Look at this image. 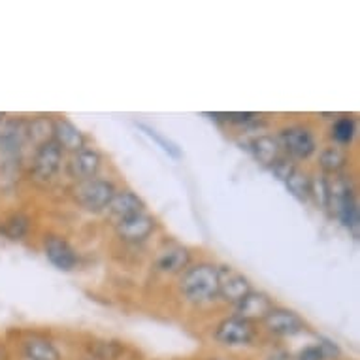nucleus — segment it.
<instances>
[{
    "label": "nucleus",
    "instance_id": "nucleus-1",
    "mask_svg": "<svg viewBox=\"0 0 360 360\" xmlns=\"http://www.w3.org/2000/svg\"><path fill=\"white\" fill-rule=\"evenodd\" d=\"M179 290L193 304L213 302L219 296V268L206 262L187 268L179 281Z\"/></svg>",
    "mask_w": 360,
    "mask_h": 360
},
{
    "label": "nucleus",
    "instance_id": "nucleus-2",
    "mask_svg": "<svg viewBox=\"0 0 360 360\" xmlns=\"http://www.w3.org/2000/svg\"><path fill=\"white\" fill-rule=\"evenodd\" d=\"M115 187L106 179H83L74 187V198L87 212H102L112 202Z\"/></svg>",
    "mask_w": 360,
    "mask_h": 360
},
{
    "label": "nucleus",
    "instance_id": "nucleus-3",
    "mask_svg": "<svg viewBox=\"0 0 360 360\" xmlns=\"http://www.w3.org/2000/svg\"><path fill=\"white\" fill-rule=\"evenodd\" d=\"M27 140V121L25 119H6L0 123V157L6 165H13L19 159Z\"/></svg>",
    "mask_w": 360,
    "mask_h": 360
},
{
    "label": "nucleus",
    "instance_id": "nucleus-4",
    "mask_svg": "<svg viewBox=\"0 0 360 360\" xmlns=\"http://www.w3.org/2000/svg\"><path fill=\"white\" fill-rule=\"evenodd\" d=\"M278 143L292 159L300 160L309 159L315 153V149H317V143H315L311 130L306 129V127H298V124L281 130Z\"/></svg>",
    "mask_w": 360,
    "mask_h": 360
},
{
    "label": "nucleus",
    "instance_id": "nucleus-5",
    "mask_svg": "<svg viewBox=\"0 0 360 360\" xmlns=\"http://www.w3.org/2000/svg\"><path fill=\"white\" fill-rule=\"evenodd\" d=\"M255 328L253 323L243 321L240 317H229L219 323L217 330H215V340L223 345L229 347H238V345H248L253 342Z\"/></svg>",
    "mask_w": 360,
    "mask_h": 360
},
{
    "label": "nucleus",
    "instance_id": "nucleus-6",
    "mask_svg": "<svg viewBox=\"0 0 360 360\" xmlns=\"http://www.w3.org/2000/svg\"><path fill=\"white\" fill-rule=\"evenodd\" d=\"M251 292L249 279L231 266L219 268V296L232 304H240Z\"/></svg>",
    "mask_w": 360,
    "mask_h": 360
},
{
    "label": "nucleus",
    "instance_id": "nucleus-7",
    "mask_svg": "<svg viewBox=\"0 0 360 360\" xmlns=\"http://www.w3.org/2000/svg\"><path fill=\"white\" fill-rule=\"evenodd\" d=\"M44 251L51 264L60 272H72L77 264V255L65 238L51 234L44 242Z\"/></svg>",
    "mask_w": 360,
    "mask_h": 360
},
{
    "label": "nucleus",
    "instance_id": "nucleus-8",
    "mask_svg": "<svg viewBox=\"0 0 360 360\" xmlns=\"http://www.w3.org/2000/svg\"><path fill=\"white\" fill-rule=\"evenodd\" d=\"M63 162V149L55 142H48L36 148L34 159H32V174L38 179H51L59 172Z\"/></svg>",
    "mask_w": 360,
    "mask_h": 360
},
{
    "label": "nucleus",
    "instance_id": "nucleus-9",
    "mask_svg": "<svg viewBox=\"0 0 360 360\" xmlns=\"http://www.w3.org/2000/svg\"><path fill=\"white\" fill-rule=\"evenodd\" d=\"M264 325L268 330L278 336H296L306 328L298 313L290 309H276V307L266 315Z\"/></svg>",
    "mask_w": 360,
    "mask_h": 360
},
{
    "label": "nucleus",
    "instance_id": "nucleus-10",
    "mask_svg": "<svg viewBox=\"0 0 360 360\" xmlns=\"http://www.w3.org/2000/svg\"><path fill=\"white\" fill-rule=\"evenodd\" d=\"M155 231V221L148 213H136L117 223V234L124 242H143Z\"/></svg>",
    "mask_w": 360,
    "mask_h": 360
},
{
    "label": "nucleus",
    "instance_id": "nucleus-11",
    "mask_svg": "<svg viewBox=\"0 0 360 360\" xmlns=\"http://www.w3.org/2000/svg\"><path fill=\"white\" fill-rule=\"evenodd\" d=\"M272 300L264 292H255L251 290L240 304H236V317L243 321H264L266 315L272 311Z\"/></svg>",
    "mask_w": 360,
    "mask_h": 360
},
{
    "label": "nucleus",
    "instance_id": "nucleus-12",
    "mask_svg": "<svg viewBox=\"0 0 360 360\" xmlns=\"http://www.w3.org/2000/svg\"><path fill=\"white\" fill-rule=\"evenodd\" d=\"M191 262V253L184 245L172 243L168 248L160 249L159 257H157V268L165 274H179L187 270Z\"/></svg>",
    "mask_w": 360,
    "mask_h": 360
},
{
    "label": "nucleus",
    "instance_id": "nucleus-13",
    "mask_svg": "<svg viewBox=\"0 0 360 360\" xmlns=\"http://www.w3.org/2000/svg\"><path fill=\"white\" fill-rule=\"evenodd\" d=\"M53 142L60 149H66V151H72V153L85 148L83 132L77 129L76 124L70 123L68 119H59V121L53 123Z\"/></svg>",
    "mask_w": 360,
    "mask_h": 360
},
{
    "label": "nucleus",
    "instance_id": "nucleus-14",
    "mask_svg": "<svg viewBox=\"0 0 360 360\" xmlns=\"http://www.w3.org/2000/svg\"><path fill=\"white\" fill-rule=\"evenodd\" d=\"M101 170V155L95 149L83 148L74 153L70 160L72 176L77 177L79 181L83 179H93Z\"/></svg>",
    "mask_w": 360,
    "mask_h": 360
},
{
    "label": "nucleus",
    "instance_id": "nucleus-15",
    "mask_svg": "<svg viewBox=\"0 0 360 360\" xmlns=\"http://www.w3.org/2000/svg\"><path fill=\"white\" fill-rule=\"evenodd\" d=\"M108 210L112 213L113 217L127 219L130 215H136V213L143 212V200L138 195H134L132 191H121L115 193L112 202L108 204Z\"/></svg>",
    "mask_w": 360,
    "mask_h": 360
},
{
    "label": "nucleus",
    "instance_id": "nucleus-16",
    "mask_svg": "<svg viewBox=\"0 0 360 360\" xmlns=\"http://www.w3.org/2000/svg\"><path fill=\"white\" fill-rule=\"evenodd\" d=\"M27 140L40 148L44 143L53 142V121L49 117H34L27 123Z\"/></svg>",
    "mask_w": 360,
    "mask_h": 360
},
{
    "label": "nucleus",
    "instance_id": "nucleus-17",
    "mask_svg": "<svg viewBox=\"0 0 360 360\" xmlns=\"http://www.w3.org/2000/svg\"><path fill=\"white\" fill-rule=\"evenodd\" d=\"M251 151L260 165L272 166L279 159V143L272 136H257L251 142Z\"/></svg>",
    "mask_w": 360,
    "mask_h": 360
},
{
    "label": "nucleus",
    "instance_id": "nucleus-18",
    "mask_svg": "<svg viewBox=\"0 0 360 360\" xmlns=\"http://www.w3.org/2000/svg\"><path fill=\"white\" fill-rule=\"evenodd\" d=\"M25 356L29 360H60L59 349L44 338H32L25 343Z\"/></svg>",
    "mask_w": 360,
    "mask_h": 360
},
{
    "label": "nucleus",
    "instance_id": "nucleus-19",
    "mask_svg": "<svg viewBox=\"0 0 360 360\" xmlns=\"http://www.w3.org/2000/svg\"><path fill=\"white\" fill-rule=\"evenodd\" d=\"M29 231V217L23 213H12L0 224V234H4L8 240H21Z\"/></svg>",
    "mask_w": 360,
    "mask_h": 360
},
{
    "label": "nucleus",
    "instance_id": "nucleus-20",
    "mask_svg": "<svg viewBox=\"0 0 360 360\" xmlns=\"http://www.w3.org/2000/svg\"><path fill=\"white\" fill-rule=\"evenodd\" d=\"M285 184H287V189H289L290 195L300 202H307L311 198V179L298 168L290 174V177Z\"/></svg>",
    "mask_w": 360,
    "mask_h": 360
},
{
    "label": "nucleus",
    "instance_id": "nucleus-21",
    "mask_svg": "<svg viewBox=\"0 0 360 360\" xmlns=\"http://www.w3.org/2000/svg\"><path fill=\"white\" fill-rule=\"evenodd\" d=\"M345 162H347V157H345L342 149L326 148L325 151H321L319 165L328 174H338L345 166Z\"/></svg>",
    "mask_w": 360,
    "mask_h": 360
},
{
    "label": "nucleus",
    "instance_id": "nucleus-22",
    "mask_svg": "<svg viewBox=\"0 0 360 360\" xmlns=\"http://www.w3.org/2000/svg\"><path fill=\"white\" fill-rule=\"evenodd\" d=\"M356 132V124L353 117H340L332 127V136L338 143H351Z\"/></svg>",
    "mask_w": 360,
    "mask_h": 360
},
{
    "label": "nucleus",
    "instance_id": "nucleus-23",
    "mask_svg": "<svg viewBox=\"0 0 360 360\" xmlns=\"http://www.w3.org/2000/svg\"><path fill=\"white\" fill-rule=\"evenodd\" d=\"M328 185L330 184L323 176L311 179V196H315V200L321 207H328V204H330V187Z\"/></svg>",
    "mask_w": 360,
    "mask_h": 360
},
{
    "label": "nucleus",
    "instance_id": "nucleus-24",
    "mask_svg": "<svg viewBox=\"0 0 360 360\" xmlns=\"http://www.w3.org/2000/svg\"><path fill=\"white\" fill-rule=\"evenodd\" d=\"M140 129H142L151 140H155V142L159 143V148H162V151H166L170 157H174V159H179V157H181V151H179V148H177L176 143H172L170 140H166V138L162 136V134H159L157 130L148 127V124H140Z\"/></svg>",
    "mask_w": 360,
    "mask_h": 360
},
{
    "label": "nucleus",
    "instance_id": "nucleus-25",
    "mask_svg": "<svg viewBox=\"0 0 360 360\" xmlns=\"http://www.w3.org/2000/svg\"><path fill=\"white\" fill-rule=\"evenodd\" d=\"M270 168H272L274 174H276V176L281 179V181H287V179L290 177V174L296 170L295 162L289 159H283V157H279V159L276 160L272 166H270Z\"/></svg>",
    "mask_w": 360,
    "mask_h": 360
},
{
    "label": "nucleus",
    "instance_id": "nucleus-26",
    "mask_svg": "<svg viewBox=\"0 0 360 360\" xmlns=\"http://www.w3.org/2000/svg\"><path fill=\"white\" fill-rule=\"evenodd\" d=\"M296 360H325V354L319 345H307L296 354Z\"/></svg>",
    "mask_w": 360,
    "mask_h": 360
},
{
    "label": "nucleus",
    "instance_id": "nucleus-27",
    "mask_svg": "<svg viewBox=\"0 0 360 360\" xmlns=\"http://www.w3.org/2000/svg\"><path fill=\"white\" fill-rule=\"evenodd\" d=\"M321 347V351H323V354H325V360H336L338 356H340V349H338V345L332 340H325V338H321V343H317Z\"/></svg>",
    "mask_w": 360,
    "mask_h": 360
},
{
    "label": "nucleus",
    "instance_id": "nucleus-28",
    "mask_svg": "<svg viewBox=\"0 0 360 360\" xmlns=\"http://www.w3.org/2000/svg\"><path fill=\"white\" fill-rule=\"evenodd\" d=\"M224 117L232 121V123H248V121H253V113H229Z\"/></svg>",
    "mask_w": 360,
    "mask_h": 360
},
{
    "label": "nucleus",
    "instance_id": "nucleus-29",
    "mask_svg": "<svg viewBox=\"0 0 360 360\" xmlns=\"http://www.w3.org/2000/svg\"><path fill=\"white\" fill-rule=\"evenodd\" d=\"M2 121H4V115H2V113H0V123H2Z\"/></svg>",
    "mask_w": 360,
    "mask_h": 360
},
{
    "label": "nucleus",
    "instance_id": "nucleus-30",
    "mask_svg": "<svg viewBox=\"0 0 360 360\" xmlns=\"http://www.w3.org/2000/svg\"><path fill=\"white\" fill-rule=\"evenodd\" d=\"M213 360H221V359H213Z\"/></svg>",
    "mask_w": 360,
    "mask_h": 360
}]
</instances>
